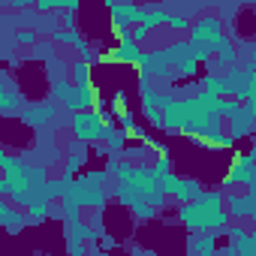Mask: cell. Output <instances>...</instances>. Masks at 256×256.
<instances>
[{
  "label": "cell",
  "mask_w": 256,
  "mask_h": 256,
  "mask_svg": "<svg viewBox=\"0 0 256 256\" xmlns=\"http://www.w3.org/2000/svg\"><path fill=\"white\" fill-rule=\"evenodd\" d=\"M58 10V0H40L36 4V12H54Z\"/></svg>",
  "instance_id": "obj_43"
},
{
  "label": "cell",
  "mask_w": 256,
  "mask_h": 256,
  "mask_svg": "<svg viewBox=\"0 0 256 256\" xmlns=\"http://www.w3.org/2000/svg\"><path fill=\"white\" fill-rule=\"evenodd\" d=\"M72 90H76V84H72L70 78H64V82H54V84H52V96H54V102H60V106H66V102H70Z\"/></svg>",
  "instance_id": "obj_27"
},
{
  "label": "cell",
  "mask_w": 256,
  "mask_h": 256,
  "mask_svg": "<svg viewBox=\"0 0 256 256\" xmlns=\"http://www.w3.org/2000/svg\"><path fill=\"white\" fill-rule=\"evenodd\" d=\"M6 157H10V154H6L4 148H0V166H4V160H6Z\"/></svg>",
  "instance_id": "obj_46"
},
{
  "label": "cell",
  "mask_w": 256,
  "mask_h": 256,
  "mask_svg": "<svg viewBox=\"0 0 256 256\" xmlns=\"http://www.w3.org/2000/svg\"><path fill=\"white\" fill-rule=\"evenodd\" d=\"M253 118H256V114H250V112H241V114L232 120V126H229V133H226V136H229L232 142H238V139L250 136V133H253Z\"/></svg>",
  "instance_id": "obj_18"
},
{
  "label": "cell",
  "mask_w": 256,
  "mask_h": 256,
  "mask_svg": "<svg viewBox=\"0 0 256 256\" xmlns=\"http://www.w3.org/2000/svg\"><path fill=\"white\" fill-rule=\"evenodd\" d=\"M24 214H28V223H42V220L52 217V202L42 199V196H36V199L24 208Z\"/></svg>",
  "instance_id": "obj_19"
},
{
  "label": "cell",
  "mask_w": 256,
  "mask_h": 256,
  "mask_svg": "<svg viewBox=\"0 0 256 256\" xmlns=\"http://www.w3.org/2000/svg\"><path fill=\"white\" fill-rule=\"evenodd\" d=\"M30 58H34V60L48 64L52 58H58V48H54V42H52V40H36V46L30 48Z\"/></svg>",
  "instance_id": "obj_24"
},
{
  "label": "cell",
  "mask_w": 256,
  "mask_h": 256,
  "mask_svg": "<svg viewBox=\"0 0 256 256\" xmlns=\"http://www.w3.org/2000/svg\"><path fill=\"white\" fill-rule=\"evenodd\" d=\"M24 226H28V214H24L22 208H12V205H10V211H6V217H4V229L16 235V232H22Z\"/></svg>",
  "instance_id": "obj_22"
},
{
  "label": "cell",
  "mask_w": 256,
  "mask_h": 256,
  "mask_svg": "<svg viewBox=\"0 0 256 256\" xmlns=\"http://www.w3.org/2000/svg\"><path fill=\"white\" fill-rule=\"evenodd\" d=\"M78 60H82V64H88V66H94V64H100V52H96L94 46H88V42H84V46L78 48Z\"/></svg>",
  "instance_id": "obj_36"
},
{
  "label": "cell",
  "mask_w": 256,
  "mask_h": 256,
  "mask_svg": "<svg viewBox=\"0 0 256 256\" xmlns=\"http://www.w3.org/2000/svg\"><path fill=\"white\" fill-rule=\"evenodd\" d=\"M169 172H172V157H157L154 166H151V175L160 181V178H166Z\"/></svg>",
  "instance_id": "obj_34"
},
{
  "label": "cell",
  "mask_w": 256,
  "mask_h": 256,
  "mask_svg": "<svg viewBox=\"0 0 256 256\" xmlns=\"http://www.w3.org/2000/svg\"><path fill=\"white\" fill-rule=\"evenodd\" d=\"M187 250L196 253V256H214V250H217V235H211V232L190 235V238H187Z\"/></svg>",
  "instance_id": "obj_15"
},
{
  "label": "cell",
  "mask_w": 256,
  "mask_h": 256,
  "mask_svg": "<svg viewBox=\"0 0 256 256\" xmlns=\"http://www.w3.org/2000/svg\"><path fill=\"white\" fill-rule=\"evenodd\" d=\"M34 30H36V36H40V34H48V36H52V34L58 30V18H54V16H46V18H42V16H36Z\"/></svg>",
  "instance_id": "obj_32"
},
{
  "label": "cell",
  "mask_w": 256,
  "mask_h": 256,
  "mask_svg": "<svg viewBox=\"0 0 256 256\" xmlns=\"http://www.w3.org/2000/svg\"><path fill=\"white\" fill-rule=\"evenodd\" d=\"M214 60H217V66H220V70H226V66H235V64H238V48L232 46V40H229V36H223V40H220V46H217V52H214Z\"/></svg>",
  "instance_id": "obj_17"
},
{
  "label": "cell",
  "mask_w": 256,
  "mask_h": 256,
  "mask_svg": "<svg viewBox=\"0 0 256 256\" xmlns=\"http://www.w3.org/2000/svg\"><path fill=\"white\" fill-rule=\"evenodd\" d=\"M84 160H88L84 154H78V151H72V154L66 157V163H64V175H66V178H76V175H78V169L84 166Z\"/></svg>",
  "instance_id": "obj_30"
},
{
  "label": "cell",
  "mask_w": 256,
  "mask_h": 256,
  "mask_svg": "<svg viewBox=\"0 0 256 256\" xmlns=\"http://www.w3.org/2000/svg\"><path fill=\"white\" fill-rule=\"evenodd\" d=\"M142 10H145V16H142V28H148L151 34H154L160 24H166V18H169V12L160 10V6H142Z\"/></svg>",
  "instance_id": "obj_21"
},
{
  "label": "cell",
  "mask_w": 256,
  "mask_h": 256,
  "mask_svg": "<svg viewBox=\"0 0 256 256\" xmlns=\"http://www.w3.org/2000/svg\"><path fill=\"white\" fill-rule=\"evenodd\" d=\"M18 114H22V120H24L28 126H46V124L58 120V102H52V100L30 102V106H24Z\"/></svg>",
  "instance_id": "obj_11"
},
{
  "label": "cell",
  "mask_w": 256,
  "mask_h": 256,
  "mask_svg": "<svg viewBox=\"0 0 256 256\" xmlns=\"http://www.w3.org/2000/svg\"><path fill=\"white\" fill-rule=\"evenodd\" d=\"M52 42H54V48H60V46H76V52L84 46V36L78 34V30H64V28H58L54 34H52Z\"/></svg>",
  "instance_id": "obj_20"
},
{
  "label": "cell",
  "mask_w": 256,
  "mask_h": 256,
  "mask_svg": "<svg viewBox=\"0 0 256 256\" xmlns=\"http://www.w3.org/2000/svg\"><path fill=\"white\" fill-rule=\"evenodd\" d=\"M66 253L70 256H88V244L84 241H66Z\"/></svg>",
  "instance_id": "obj_40"
},
{
  "label": "cell",
  "mask_w": 256,
  "mask_h": 256,
  "mask_svg": "<svg viewBox=\"0 0 256 256\" xmlns=\"http://www.w3.org/2000/svg\"><path fill=\"white\" fill-rule=\"evenodd\" d=\"M187 256H196V253H187Z\"/></svg>",
  "instance_id": "obj_48"
},
{
  "label": "cell",
  "mask_w": 256,
  "mask_h": 256,
  "mask_svg": "<svg viewBox=\"0 0 256 256\" xmlns=\"http://www.w3.org/2000/svg\"><path fill=\"white\" fill-rule=\"evenodd\" d=\"M187 34H190L187 46H190L196 64H211V58H214L220 40L226 36V34H223V22H220L217 16H208V12L199 16L196 22H190V30H187Z\"/></svg>",
  "instance_id": "obj_3"
},
{
  "label": "cell",
  "mask_w": 256,
  "mask_h": 256,
  "mask_svg": "<svg viewBox=\"0 0 256 256\" xmlns=\"http://www.w3.org/2000/svg\"><path fill=\"white\" fill-rule=\"evenodd\" d=\"M232 250H235V256H256V232H247L241 241L232 244Z\"/></svg>",
  "instance_id": "obj_29"
},
{
  "label": "cell",
  "mask_w": 256,
  "mask_h": 256,
  "mask_svg": "<svg viewBox=\"0 0 256 256\" xmlns=\"http://www.w3.org/2000/svg\"><path fill=\"white\" fill-rule=\"evenodd\" d=\"M223 211L235 220H253L256 214V187L235 193V190H223Z\"/></svg>",
  "instance_id": "obj_9"
},
{
  "label": "cell",
  "mask_w": 256,
  "mask_h": 256,
  "mask_svg": "<svg viewBox=\"0 0 256 256\" xmlns=\"http://www.w3.org/2000/svg\"><path fill=\"white\" fill-rule=\"evenodd\" d=\"M0 181H4V196L10 199V205L24 211L40 196L42 184L48 181V172L46 166H34L22 157H6L0 166Z\"/></svg>",
  "instance_id": "obj_1"
},
{
  "label": "cell",
  "mask_w": 256,
  "mask_h": 256,
  "mask_svg": "<svg viewBox=\"0 0 256 256\" xmlns=\"http://www.w3.org/2000/svg\"><path fill=\"white\" fill-rule=\"evenodd\" d=\"M241 112H244V106H241L238 100H220V120H223V118L235 120V118H238Z\"/></svg>",
  "instance_id": "obj_31"
},
{
  "label": "cell",
  "mask_w": 256,
  "mask_h": 256,
  "mask_svg": "<svg viewBox=\"0 0 256 256\" xmlns=\"http://www.w3.org/2000/svg\"><path fill=\"white\" fill-rule=\"evenodd\" d=\"M114 120H118V130H124V133H130L133 126H136V114H133L130 108H126V112H120Z\"/></svg>",
  "instance_id": "obj_37"
},
{
  "label": "cell",
  "mask_w": 256,
  "mask_h": 256,
  "mask_svg": "<svg viewBox=\"0 0 256 256\" xmlns=\"http://www.w3.org/2000/svg\"><path fill=\"white\" fill-rule=\"evenodd\" d=\"M60 24H64V30H78V24H76V12H60Z\"/></svg>",
  "instance_id": "obj_41"
},
{
  "label": "cell",
  "mask_w": 256,
  "mask_h": 256,
  "mask_svg": "<svg viewBox=\"0 0 256 256\" xmlns=\"http://www.w3.org/2000/svg\"><path fill=\"white\" fill-rule=\"evenodd\" d=\"M214 256H235V250H232V244H223V247L214 250Z\"/></svg>",
  "instance_id": "obj_44"
},
{
  "label": "cell",
  "mask_w": 256,
  "mask_h": 256,
  "mask_svg": "<svg viewBox=\"0 0 256 256\" xmlns=\"http://www.w3.org/2000/svg\"><path fill=\"white\" fill-rule=\"evenodd\" d=\"M139 58H142V48H139L133 40H126V42H120L118 48L100 54V64H139Z\"/></svg>",
  "instance_id": "obj_13"
},
{
  "label": "cell",
  "mask_w": 256,
  "mask_h": 256,
  "mask_svg": "<svg viewBox=\"0 0 256 256\" xmlns=\"http://www.w3.org/2000/svg\"><path fill=\"white\" fill-rule=\"evenodd\" d=\"M124 142H126V133L118 130V126L106 133V151H108V154H120V151H124Z\"/></svg>",
  "instance_id": "obj_28"
},
{
  "label": "cell",
  "mask_w": 256,
  "mask_h": 256,
  "mask_svg": "<svg viewBox=\"0 0 256 256\" xmlns=\"http://www.w3.org/2000/svg\"><path fill=\"white\" fill-rule=\"evenodd\" d=\"M106 10L112 12V24H126V28H136V24H142V16H145V10L142 6H133V4H106Z\"/></svg>",
  "instance_id": "obj_12"
},
{
  "label": "cell",
  "mask_w": 256,
  "mask_h": 256,
  "mask_svg": "<svg viewBox=\"0 0 256 256\" xmlns=\"http://www.w3.org/2000/svg\"><path fill=\"white\" fill-rule=\"evenodd\" d=\"M108 175L106 172H84L78 178H72V187L66 193V199H72L78 208H90V211H102L108 205V190H106Z\"/></svg>",
  "instance_id": "obj_4"
},
{
  "label": "cell",
  "mask_w": 256,
  "mask_h": 256,
  "mask_svg": "<svg viewBox=\"0 0 256 256\" xmlns=\"http://www.w3.org/2000/svg\"><path fill=\"white\" fill-rule=\"evenodd\" d=\"M166 28L175 30V34H187V30H190V18H187V16H172V12H169Z\"/></svg>",
  "instance_id": "obj_33"
},
{
  "label": "cell",
  "mask_w": 256,
  "mask_h": 256,
  "mask_svg": "<svg viewBox=\"0 0 256 256\" xmlns=\"http://www.w3.org/2000/svg\"><path fill=\"white\" fill-rule=\"evenodd\" d=\"M139 76H148V78H175L172 70H169V60H166V52L163 48H154V52H142L139 58Z\"/></svg>",
  "instance_id": "obj_10"
},
{
  "label": "cell",
  "mask_w": 256,
  "mask_h": 256,
  "mask_svg": "<svg viewBox=\"0 0 256 256\" xmlns=\"http://www.w3.org/2000/svg\"><path fill=\"white\" fill-rule=\"evenodd\" d=\"M202 94H208L214 100H226L229 96V88H226L223 72H205L202 76Z\"/></svg>",
  "instance_id": "obj_16"
},
{
  "label": "cell",
  "mask_w": 256,
  "mask_h": 256,
  "mask_svg": "<svg viewBox=\"0 0 256 256\" xmlns=\"http://www.w3.org/2000/svg\"><path fill=\"white\" fill-rule=\"evenodd\" d=\"M46 70H48V78H52V84L54 82H64V78H70V64L58 54V58H52L48 64H46Z\"/></svg>",
  "instance_id": "obj_25"
},
{
  "label": "cell",
  "mask_w": 256,
  "mask_h": 256,
  "mask_svg": "<svg viewBox=\"0 0 256 256\" xmlns=\"http://www.w3.org/2000/svg\"><path fill=\"white\" fill-rule=\"evenodd\" d=\"M235 187H256V172H253V151H241L235 154L226 178H223V190H235Z\"/></svg>",
  "instance_id": "obj_6"
},
{
  "label": "cell",
  "mask_w": 256,
  "mask_h": 256,
  "mask_svg": "<svg viewBox=\"0 0 256 256\" xmlns=\"http://www.w3.org/2000/svg\"><path fill=\"white\" fill-rule=\"evenodd\" d=\"M70 187H72V178H66V175H60V178H48V181L42 184L40 196L48 199V202H54V199H66Z\"/></svg>",
  "instance_id": "obj_14"
},
{
  "label": "cell",
  "mask_w": 256,
  "mask_h": 256,
  "mask_svg": "<svg viewBox=\"0 0 256 256\" xmlns=\"http://www.w3.org/2000/svg\"><path fill=\"white\" fill-rule=\"evenodd\" d=\"M223 232H226L229 244H235V241H241V238H244V235H247L250 229H247V226H241V223H229V226H226Z\"/></svg>",
  "instance_id": "obj_38"
},
{
  "label": "cell",
  "mask_w": 256,
  "mask_h": 256,
  "mask_svg": "<svg viewBox=\"0 0 256 256\" xmlns=\"http://www.w3.org/2000/svg\"><path fill=\"white\" fill-rule=\"evenodd\" d=\"M145 118L151 126H157V130H163V112L160 108H145Z\"/></svg>",
  "instance_id": "obj_39"
},
{
  "label": "cell",
  "mask_w": 256,
  "mask_h": 256,
  "mask_svg": "<svg viewBox=\"0 0 256 256\" xmlns=\"http://www.w3.org/2000/svg\"><path fill=\"white\" fill-rule=\"evenodd\" d=\"M126 139H139V142H145V139H148V130H145V126H139V124H136L133 130L126 133Z\"/></svg>",
  "instance_id": "obj_42"
},
{
  "label": "cell",
  "mask_w": 256,
  "mask_h": 256,
  "mask_svg": "<svg viewBox=\"0 0 256 256\" xmlns=\"http://www.w3.org/2000/svg\"><path fill=\"white\" fill-rule=\"evenodd\" d=\"M166 52V60H169V70H172V76L175 78H187V76H193L196 72V58H193V52H190V46H187V40H175L169 48H163Z\"/></svg>",
  "instance_id": "obj_8"
},
{
  "label": "cell",
  "mask_w": 256,
  "mask_h": 256,
  "mask_svg": "<svg viewBox=\"0 0 256 256\" xmlns=\"http://www.w3.org/2000/svg\"><path fill=\"white\" fill-rule=\"evenodd\" d=\"M96 256H114V253H106V250H100V253H96Z\"/></svg>",
  "instance_id": "obj_47"
},
{
  "label": "cell",
  "mask_w": 256,
  "mask_h": 256,
  "mask_svg": "<svg viewBox=\"0 0 256 256\" xmlns=\"http://www.w3.org/2000/svg\"><path fill=\"white\" fill-rule=\"evenodd\" d=\"M178 220L181 226H187L190 232H223L229 226V214L223 211V190H202L193 202L178 208Z\"/></svg>",
  "instance_id": "obj_2"
},
{
  "label": "cell",
  "mask_w": 256,
  "mask_h": 256,
  "mask_svg": "<svg viewBox=\"0 0 256 256\" xmlns=\"http://www.w3.org/2000/svg\"><path fill=\"white\" fill-rule=\"evenodd\" d=\"M133 256H160V253H151V250H139V247H133Z\"/></svg>",
  "instance_id": "obj_45"
},
{
  "label": "cell",
  "mask_w": 256,
  "mask_h": 256,
  "mask_svg": "<svg viewBox=\"0 0 256 256\" xmlns=\"http://www.w3.org/2000/svg\"><path fill=\"white\" fill-rule=\"evenodd\" d=\"M18 108H22V94L18 90H0V112L16 114Z\"/></svg>",
  "instance_id": "obj_26"
},
{
  "label": "cell",
  "mask_w": 256,
  "mask_h": 256,
  "mask_svg": "<svg viewBox=\"0 0 256 256\" xmlns=\"http://www.w3.org/2000/svg\"><path fill=\"white\" fill-rule=\"evenodd\" d=\"M70 130H72V136H76V142L78 145H96V142H102L106 139V126L100 124V114H94V112H78V114H72L70 120Z\"/></svg>",
  "instance_id": "obj_5"
},
{
  "label": "cell",
  "mask_w": 256,
  "mask_h": 256,
  "mask_svg": "<svg viewBox=\"0 0 256 256\" xmlns=\"http://www.w3.org/2000/svg\"><path fill=\"white\" fill-rule=\"evenodd\" d=\"M160 190H163V196H166V199H175V202L187 205V202H193L205 187H202L196 178H181V175L169 172L166 178H160Z\"/></svg>",
  "instance_id": "obj_7"
},
{
  "label": "cell",
  "mask_w": 256,
  "mask_h": 256,
  "mask_svg": "<svg viewBox=\"0 0 256 256\" xmlns=\"http://www.w3.org/2000/svg\"><path fill=\"white\" fill-rule=\"evenodd\" d=\"M70 82H72L76 88H88V84H94V82H90V66L82 64V60L70 64Z\"/></svg>",
  "instance_id": "obj_23"
},
{
  "label": "cell",
  "mask_w": 256,
  "mask_h": 256,
  "mask_svg": "<svg viewBox=\"0 0 256 256\" xmlns=\"http://www.w3.org/2000/svg\"><path fill=\"white\" fill-rule=\"evenodd\" d=\"M36 30H30V28H22V30H16V46H28V48H34L36 46Z\"/></svg>",
  "instance_id": "obj_35"
}]
</instances>
